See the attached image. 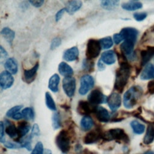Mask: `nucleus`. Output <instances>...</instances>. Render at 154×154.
I'll use <instances>...</instances> for the list:
<instances>
[{
  "label": "nucleus",
  "mask_w": 154,
  "mask_h": 154,
  "mask_svg": "<svg viewBox=\"0 0 154 154\" xmlns=\"http://www.w3.org/2000/svg\"><path fill=\"white\" fill-rule=\"evenodd\" d=\"M119 65V68L116 72L114 88L117 91L122 93L128 82L131 67L128 61L120 63Z\"/></svg>",
  "instance_id": "nucleus-1"
},
{
  "label": "nucleus",
  "mask_w": 154,
  "mask_h": 154,
  "mask_svg": "<svg viewBox=\"0 0 154 154\" xmlns=\"http://www.w3.org/2000/svg\"><path fill=\"white\" fill-rule=\"evenodd\" d=\"M143 90L139 85H134L129 88L124 94L123 102L124 106L127 109H131L135 106L142 96Z\"/></svg>",
  "instance_id": "nucleus-2"
},
{
  "label": "nucleus",
  "mask_w": 154,
  "mask_h": 154,
  "mask_svg": "<svg viewBox=\"0 0 154 154\" xmlns=\"http://www.w3.org/2000/svg\"><path fill=\"white\" fill-rule=\"evenodd\" d=\"M102 138L106 141L116 140L117 142L125 143H128L129 141L128 135L125 131L121 128L109 129L103 133Z\"/></svg>",
  "instance_id": "nucleus-3"
},
{
  "label": "nucleus",
  "mask_w": 154,
  "mask_h": 154,
  "mask_svg": "<svg viewBox=\"0 0 154 154\" xmlns=\"http://www.w3.org/2000/svg\"><path fill=\"white\" fill-rule=\"evenodd\" d=\"M55 143L62 152H67L70 148V135L68 131L63 129L60 131L56 136Z\"/></svg>",
  "instance_id": "nucleus-4"
},
{
  "label": "nucleus",
  "mask_w": 154,
  "mask_h": 154,
  "mask_svg": "<svg viewBox=\"0 0 154 154\" xmlns=\"http://www.w3.org/2000/svg\"><path fill=\"white\" fill-rule=\"evenodd\" d=\"M101 51V46L99 41L94 38L88 40L86 46L85 56L86 58L92 60L97 58L100 54Z\"/></svg>",
  "instance_id": "nucleus-5"
},
{
  "label": "nucleus",
  "mask_w": 154,
  "mask_h": 154,
  "mask_svg": "<svg viewBox=\"0 0 154 154\" xmlns=\"http://www.w3.org/2000/svg\"><path fill=\"white\" fill-rule=\"evenodd\" d=\"M107 98L104 95L100 88H96L92 90L88 96V101L94 106L107 102Z\"/></svg>",
  "instance_id": "nucleus-6"
},
{
  "label": "nucleus",
  "mask_w": 154,
  "mask_h": 154,
  "mask_svg": "<svg viewBox=\"0 0 154 154\" xmlns=\"http://www.w3.org/2000/svg\"><path fill=\"white\" fill-rule=\"evenodd\" d=\"M94 80L93 78L89 75H84L80 79V87L79 93L81 95L86 94L94 86Z\"/></svg>",
  "instance_id": "nucleus-7"
},
{
  "label": "nucleus",
  "mask_w": 154,
  "mask_h": 154,
  "mask_svg": "<svg viewBox=\"0 0 154 154\" xmlns=\"http://www.w3.org/2000/svg\"><path fill=\"white\" fill-rule=\"evenodd\" d=\"M63 88L68 97H73L76 90V80L75 78L73 76L64 77L63 79Z\"/></svg>",
  "instance_id": "nucleus-8"
},
{
  "label": "nucleus",
  "mask_w": 154,
  "mask_h": 154,
  "mask_svg": "<svg viewBox=\"0 0 154 154\" xmlns=\"http://www.w3.org/2000/svg\"><path fill=\"white\" fill-rule=\"evenodd\" d=\"M97 106H94L88 101L80 100L76 108L78 112L82 116H88L91 113H94L95 108Z\"/></svg>",
  "instance_id": "nucleus-9"
},
{
  "label": "nucleus",
  "mask_w": 154,
  "mask_h": 154,
  "mask_svg": "<svg viewBox=\"0 0 154 154\" xmlns=\"http://www.w3.org/2000/svg\"><path fill=\"white\" fill-rule=\"evenodd\" d=\"M103 132L99 128H96L88 132L84 138V143L86 144H90L96 143L102 138Z\"/></svg>",
  "instance_id": "nucleus-10"
},
{
  "label": "nucleus",
  "mask_w": 154,
  "mask_h": 154,
  "mask_svg": "<svg viewBox=\"0 0 154 154\" xmlns=\"http://www.w3.org/2000/svg\"><path fill=\"white\" fill-rule=\"evenodd\" d=\"M120 34L122 35L124 40L130 41L135 43L138 37V31L134 28L126 27L122 28Z\"/></svg>",
  "instance_id": "nucleus-11"
},
{
  "label": "nucleus",
  "mask_w": 154,
  "mask_h": 154,
  "mask_svg": "<svg viewBox=\"0 0 154 154\" xmlns=\"http://www.w3.org/2000/svg\"><path fill=\"white\" fill-rule=\"evenodd\" d=\"M14 82V78L10 72L4 70L0 75V85L2 89L6 90L10 88Z\"/></svg>",
  "instance_id": "nucleus-12"
},
{
  "label": "nucleus",
  "mask_w": 154,
  "mask_h": 154,
  "mask_svg": "<svg viewBox=\"0 0 154 154\" xmlns=\"http://www.w3.org/2000/svg\"><path fill=\"white\" fill-rule=\"evenodd\" d=\"M107 103L112 111H116L121 106L122 103L120 94L116 92L112 93L107 98Z\"/></svg>",
  "instance_id": "nucleus-13"
},
{
  "label": "nucleus",
  "mask_w": 154,
  "mask_h": 154,
  "mask_svg": "<svg viewBox=\"0 0 154 154\" xmlns=\"http://www.w3.org/2000/svg\"><path fill=\"white\" fill-rule=\"evenodd\" d=\"M38 67L39 64L38 63H37L32 68L27 70H24L23 73V81L25 82L30 84L35 80L37 76Z\"/></svg>",
  "instance_id": "nucleus-14"
},
{
  "label": "nucleus",
  "mask_w": 154,
  "mask_h": 154,
  "mask_svg": "<svg viewBox=\"0 0 154 154\" xmlns=\"http://www.w3.org/2000/svg\"><path fill=\"white\" fill-rule=\"evenodd\" d=\"M94 113L96 116V119L103 123L108 122L110 119V115L108 110L101 106H97L95 108Z\"/></svg>",
  "instance_id": "nucleus-15"
},
{
  "label": "nucleus",
  "mask_w": 154,
  "mask_h": 154,
  "mask_svg": "<svg viewBox=\"0 0 154 154\" xmlns=\"http://www.w3.org/2000/svg\"><path fill=\"white\" fill-rule=\"evenodd\" d=\"M154 55V46H147L140 52L141 65L142 66L148 64V62Z\"/></svg>",
  "instance_id": "nucleus-16"
},
{
  "label": "nucleus",
  "mask_w": 154,
  "mask_h": 154,
  "mask_svg": "<svg viewBox=\"0 0 154 154\" xmlns=\"http://www.w3.org/2000/svg\"><path fill=\"white\" fill-rule=\"evenodd\" d=\"M4 126H5V131L6 134L10 138H14L16 142L19 138L17 128H16L13 123H11V122H9L7 120H5Z\"/></svg>",
  "instance_id": "nucleus-17"
},
{
  "label": "nucleus",
  "mask_w": 154,
  "mask_h": 154,
  "mask_svg": "<svg viewBox=\"0 0 154 154\" xmlns=\"http://www.w3.org/2000/svg\"><path fill=\"white\" fill-rule=\"evenodd\" d=\"M79 50L76 46H73L66 50L63 54V58L67 61H73L78 59Z\"/></svg>",
  "instance_id": "nucleus-18"
},
{
  "label": "nucleus",
  "mask_w": 154,
  "mask_h": 154,
  "mask_svg": "<svg viewBox=\"0 0 154 154\" xmlns=\"http://www.w3.org/2000/svg\"><path fill=\"white\" fill-rule=\"evenodd\" d=\"M101 61L107 65H111L115 63L116 60V54L112 50L103 52L100 57Z\"/></svg>",
  "instance_id": "nucleus-19"
},
{
  "label": "nucleus",
  "mask_w": 154,
  "mask_h": 154,
  "mask_svg": "<svg viewBox=\"0 0 154 154\" xmlns=\"http://www.w3.org/2000/svg\"><path fill=\"white\" fill-rule=\"evenodd\" d=\"M154 78V66L151 63H148L143 70L140 79L142 80H149Z\"/></svg>",
  "instance_id": "nucleus-20"
},
{
  "label": "nucleus",
  "mask_w": 154,
  "mask_h": 154,
  "mask_svg": "<svg viewBox=\"0 0 154 154\" xmlns=\"http://www.w3.org/2000/svg\"><path fill=\"white\" fill-rule=\"evenodd\" d=\"M82 5V2L81 1L74 0L68 1L66 4V12H67L70 14H73L76 11L79 10Z\"/></svg>",
  "instance_id": "nucleus-21"
},
{
  "label": "nucleus",
  "mask_w": 154,
  "mask_h": 154,
  "mask_svg": "<svg viewBox=\"0 0 154 154\" xmlns=\"http://www.w3.org/2000/svg\"><path fill=\"white\" fill-rule=\"evenodd\" d=\"M154 140V122H150L147 125L146 134L143 138L145 144H149Z\"/></svg>",
  "instance_id": "nucleus-22"
},
{
  "label": "nucleus",
  "mask_w": 154,
  "mask_h": 154,
  "mask_svg": "<svg viewBox=\"0 0 154 154\" xmlns=\"http://www.w3.org/2000/svg\"><path fill=\"white\" fill-rule=\"evenodd\" d=\"M4 67L7 71L10 72L11 74H16L18 70V66L17 63L16 59L14 58H8L5 63Z\"/></svg>",
  "instance_id": "nucleus-23"
},
{
  "label": "nucleus",
  "mask_w": 154,
  "mask_h": 154,
  "mask_svg": "<svg viewBox=\"0 0 154 154\" xmlns=\"http://www.w3.org/2000/svg\"><path fill=\"white\" fill-rule=\"evenodd\" d=\"M134 45L135 43L132 42L125 40L120 46L121 52L126 56H130L134 53Z\"/></svg>",
  "instance_id": "nucleus-24"
},
{
  "label": "nucleus",
  "mask_w": 154,
  "mask_h": 154,
  "mask_svg": "<svg viewBox=\"0 0 154 154\" xmlns=\"http://www.w3.org/2000/svg\"><path fill=\"white\" fill-rule=\"evenodd\" d=\"M59 73L64 77L72 76L73 74V70L72 68L66 63L61 62L58 65Z\"/></svg>",
  "instance_id": "nucleus-25"
},
{
  "label": "nucleus",
  "mask_w": 154,
  "mask_h": 154,
  "mask_svg": "<svg viewBox=\"0 0 154 154\" xmlns=\"http://www.w3.org/2000/svg\"><path fill=\"white\" fill-rule=\"evenodd\" d=\"M1 34L10 45H12L15 37V32L14 31L8 27H5L2 29Z\"/></svg>",
  "instance_id": "nucleus-26"
},
{
  "label": "nucleus",
  "mask_w": 154,
  "mask_h": 154,
  "mask_svg": "<svg viewBox=\"0 0 154 154\" xmlns=\"http://www.w3.org/2000/svg\"><path fill=\"white\" fill-rule=\"evenodd\" d=\"M60 81L59 75L57 73L54 74L51 76L48 82V88L54 93L58 91V85Z\"/></svg>",
  "instance_id": "nucleus-27"
},
{
  "label": "nucleus",
  "mask_w": 154,
  "mask_h": 154,
  "mask_svg": "<svg viewBox=\"0 0 154 154\" xmlns=\"http://www.w3.org/2000/svg\"><path fill=\"white\" fill-rule=\"evenodd\" d=\"M30 129L29 125L25 121L21 122L18 124L17 131L19 138L16 142H18L20 139H22L25 135H26Z\"/></svg>",
  "instance_id": "nucleus-28"
},
{
  "label": "nucleus",
  "mask_w": 154,
  "mask_h": 154,
  "mask_svg": "<svg viewBox=\"0 0 154 154\" xmlns=\"http://www.w3.org/2000/svg\"><path fill=\"white\" fill-rule=\"evenodd\" d=\"M142 7L143 4L141 2L135 1H131L122 4V8L127 11H135L141 8Z\"/></svg>",
  "instance_id": "nucleus-29"
},
{
  "label": "nucleus",
  "mask_w": 154,
  "mask_h": 154,
  "mask_svg": "<svg viewBox=\"0 0 154 154\" xmlns=\"http://www.w3.org/2000/svg\"><path fill=\"white\" fill-rule=\"evenodd\" d=\"M81 127L84 131H89L94 125V122L89 116H84L80 122Z\"/></svg>",
  "instance_id": "nucleus-30"
},
{
  "label": "nucleus",
  "mask_w": 154,
  "mask_h": 154,
  "mask_svg": "<svg viewBox=\"0 0 154 154\" xmlns=\"http://www.w3.org/2000/svg\"><path fill=\"white\" fill-rule=\"evenodd\" d=\"M119 1L105 0L100 2L101 7L106 10H112L119 5Z\"/></svg>",
  "instance_id": "nucleus-31"
},
{
  "label": "nucleus",
  "mask_w": 154,
  "mask_h": 154,
  "mask_svg": "<svg viewBox=\"0 0 154 154\" xmlns=\"http://www.w3.org/2000/svg\"><path fill=\"white\" fill-rule=\"evenodd\" d=\"M130 125L133 130V132L136 134H142L145 131V126L137 120L132 121Z\"/></svg>",
  "instance_id": "nucleus-32"
},
{
  "label": "nucleus",
  "mask_w": 154,
  "mask_h": 154,
  "mask_svg": "<svg viewBox=\"0 0 154 154\" xmlns=\"http://www.w3.org/2000/svg\"><path fill=\"white\" fill-rule=\"evenodd\" d=\"M45 102L47 107L49 109L54 111H55L57 110V107L54 100L52 98L50 93L48 91L46 92L45 93Z\"/></svg>",
  "instance_id": "nucleus-33"
},
{
  "label": "nucleus",
  "mask_w": 154,
  "mask_h": 154,
  "mask_svg": "<svg viewBox=\"0 0 154 154\" xmlns=\"http://www.w3.org/2000/svg\"><path fill=\"white\" fill-rule=\"evenodd\" d=\"M99 43L101 46V48L103 49H108L111 48L113 45V40L111 37H105L100 38Z\"/></svg>",
  "instance_id": "nucleus-34"
},
{
  "label": "nucleus",
  "mask_w": 154,
  "mask_h": 154,
  "mask_svg": "<svg viewBox=\"0 0 154 154\" xmlns=\"http://www.w3.org/2000/svg\"><path fill=\"white\" fill-rule=\"evenodd\" d=\"M32 138V136L30 134L28 136L25 137L24 138H22L20 139L18 143H19L22 147H24L27 149V150H31L32 147H31V139Z\"/></svg>",
  "instance_id": "nucleus-35"
},
{
  "label": "nucleus",
  "mask_w": 154,
  "mask_h": 154,
  "mask_svg": "<svg viewBox=\"0 0 154 154\" xmlns=\"http://www.w3.org/2000/svg\"><path fill=\"white\" fill-rule=\"evenodd\" d=\"M23 118L26 120H32L34 119V112L33 109L30 107L25 108L22 111Z\"/></svg>",
  "instance_id": "nucleus-36"
},
{
  "label": "nucleus",
  "mask_w": 154,
  "mask_h": 154,
  "mask_svg": "<svg viewBox=\"0 0 154 154\" xmlns=\"http://www.w3.org/2000/svg\"><path fill=\"white\" fill-rule=\"evenodd\" d=\"M52 127L54 129H59L61 126L60 115L58 112H55L52 117Z\"/></svg>",
  "instance_id": "nucleus-37"
},
{
  "label": "nucleus",
  "mask_w": 154,
  "mask_h": 154,
  "mask_svg": "<svg viewBox=\"0 0 154 154\" xmlns=\"http://www.w3.org/2000/svg\"><path fill=\"white\" fill-rule=\"evenodd\" d=\"M82 67L85 71L91 72L94 69V63L92 60L84 59L82 64Z\"/></svg>",
  "instance_id": "nucleus-38"
},
{
  "label": "nucleus",
  "mask_w": 154,
  "mask_h": 154,
  "mask_svg": "<svg viewBox=\"0 0 154 154\" xmlns=\"http://www.w3.org/2000/svg\"><path fill=\"white\" fill-rule=\"evenodd\" d=\"M43 145L41 141H38L32 150L31 154H44Z\"/></svg>",
  "instance_id": "nucleus-39"
},
{
  "label": "nucleus",
  "mask_w": 154,
  "mask_h": 154,
  "mask_svg": "<svg viewBox=\"0 0 154 154\" xmlns=\"http://www.w3.org/2000/svg\"><path fill=\"white\" fill-rule=\"evenodd\" d=\"M22 108V105H16L12 107L11 108H10L7 111L6 113V116L8 117L12 118L14 114L19 112V111Z\"/></svg>",
  "instance_id": "nucleus-40"
},
{
  "label": "nucleus",
  "mask_w": 154,
  "mask_h": 154,
  "mask_svg": "<svg viewBox=\"0 0 154 154\" xmlns=\"http://www.w3.org/2000/svg\"><path fill=\"white\" fill-rule=\"evenodd\" d=\"M4 146L8 149H19L22 147L21 144L18 142L13 143L11 141H5L4 143Z\"/></svg>",
  "instance_id": "nucleus-41"
},
{
  "label": "nucleus",
  "mask_w": 154,
  "mask_h": 154,
  "mask_svg": "<svg viewBox=\"0 0 154 154\" xmlns=\"http://www.w3.org/2000/svg\"><path fill=\"white\" fill-rule=\"evenodd\" d=\"M61 43V39L60 37H55L52 39L51 43V46H50V48L51 50H54L55 49H56L57 48H58Z\"/></svg>",
  "instance_id": "nucleus-42"
},
{
  "label": "nucleus",
  "mask_w": 154,
  "mask_h": 154,
  "mask_svg": "<svg viewBox=\"0 0 154 154\" xmlns=\"http://www.w3.org/2000/svg\"><path fill=\"white\" fill-rule=\"evenodd\" d=\"M134 18L138 22L144 20L146 17H147V13L145 12H138V13H135L133 15Z\"/></svg>",
  "instance_id": "nucleus-43"
},
{
  "label": "nucleus",
  "mask_w": 154,
  "mask_h": 154,
  "mask_svg": "<svg viewBox=\"0 0 154 154\" xmlns=\"http://www.w3.org/2000/svg\"><path fill=\"white\" fill-rule=\"evenodd\" d=\"M0 141L2 143L5 142V126L2 121L0 122Z\"/></svg>",
  "instance_id": "nucleus-44"
},
{
  "label": "nucleus",
  "mask_w": 154,
  "mask_h": 154,
  "mask_svg": "<svg viewBox=\"0 0 154 154\" xmlns=\"http://www.w3.org/2000/svg\"><path fill=\"white\" fill-rule=\"evenodd\" d=\"M40 129L38 127V125L37 123L34 124V125L32 127V129H31V135L33 137V136H38L40 135Z\"/></svg>",
  "instance_id": "nucleus-45"
},
{
  "label": "nucleus",
  "mask_w": 154,
  "mask_h": 154,
  "mask_svg": "<svg viewBox=\"0 0 154 154\" xmlns=\"http://www.w3.org/2000/svg\"><path fill=\"white\" fill-rule=\"evenodd\" d=\"M29 3H30L32 5H33L35 7H40L41 6L43 5L44 4V1L43 0H32V1H29Z\"/></svg>",
  "instance_id": "nucleus-46"
},
{
  "label": "nucleus",
  "mask_w": 154,
  "mask_h": 154,
  "mask_svg": "<svg viewBox=\"0 0 154 154\" xmlns=\"http://www.w3.org/2000/svg\"><path fill=\"white\" fill-rule=\"evenodd\" d=\"M123 40V38L120 33H116L113 35V42L116 44L117 45L120 43L121 42H122Z\"/></svg>",
  "instance_id": "nucleus-47"
},
{
  "label": "nucleus",
  "mask_w": 154,
  "mask_h": 154,
  "mask_svg": "<svg viewBox=\"0 0 154 154\" xmlns=\"http://www.w3.org/2000/svg\"><path fill=\"white\" fill-rule=\"evenodd\" d=\"M66 11V8H63L60 9L59 11H58L55 14V20L56 22H58L62 17V16H63L64 12Z\"/></svg>",
  "instance_id": "nucleus-48"
},
{
  "label": "nucleus",
  "mask_w": 154,
  "mask_h": 154,
  "mask_svg": "<svg viewBox=\"0 0 154 154\" xmlns=\"http://www.w3.org/2000/svg\"><path fill=\"white\" fill-rule=\"evenodd\" d=\"M8 54L7 52L4 49V48L1 46H0V58H1V61H2V60H4L6 58V57H7Z\"/></svg>",
  "instance_id": "nucleus-49"
},
{
  "label": "nucleus",
  "mask_w": 154,
  "mask_h": 154,
  "mask_svg": "<svg viewBox=\"0 0 154 154\" xmlns=\"http://www.w3.org/2000/svg\"><path fill=\"white\" fill-rule=\"evenodd\" d=\"M147 90L150 94H154V81H150L148 83Z\"/></svg>",
  "instance_id": "nucleus-50"
},
{
  "label": "nucleus",
  "mask_w": 154,
  "mask_h": 154,
  "mask_svg": "<svg viewBox=\"0 0 154 154\" xmlns=\"http://www.w3.org/2000/svg\"><path fill=\"white\" fill-rule=\"evenodd\" d=\"M97 67H98V69L100 71H102L103 70L105 69V64L104 63L101 61V60L100 59V60L98 61L97 62Z\"/></svg>",
  "instance_id": "nucleus-51"
},
{
  "label": "nucleus",
  "mask_w": 154,
  "mask_h": 154,
  "mask_svg": "<svg viewBox=\"0 0 154 154\" xmlns=\"http://www.w3.org/2000/svg\"><path fill=\"white\" fill-rule=\"evenodd\" d=\"M22 118H23V116H22V112L20 113V112H19L16 113V114H14V115L13 116V117H12L13 119L16 120H20V119H22Z\"/></svg>",
  "instance_id": "nucleus-52"
},
{
  "label": "nucleus",
  "mask_w": 154,
  "mask_h": 154,
  "mask_svg": "<svg viewBox=\"0 0 154 154\" xmlns=\"http://www.w3.org/2000/svg\"><path fill=\"white\" fill-rule=\"evenodd\" d=\"M44 154H52V151L50 149H46L44 151Z\"/></svg>",
  "instance_id": "nucleus-53"
},
{
  "label": "nucleus",
  "mask_w": 154,
  "mask_h": 154,
  "mask_svg": "<svg viewBox=\"0 0 154 154\" xmlns=\"http://www.w3.org/2000/svg\"><path fill=\"white\" fill-rule=\"evenodd\" d=\"M143 154H154V153L152 151L149 150V151H147V152H144Z\"/></svg>",
  "instance_id": "nucleus-54"
},
{
  "label": "nucleus",
  "mask_w": 154,
  "mask_h": 154,
  "mask_svg": "<svg viewBox=\"0 0 154 154\" xmlns=\"http://www.w3.org/2000/svg\"><path fill=\"white\" fill-rule=\"evenodd\" d=\"M152 31L154 32V25L152 26Z\"/></svg>",
  "instance_id": "nucleus-55"
}]
</instances>
